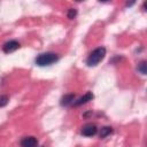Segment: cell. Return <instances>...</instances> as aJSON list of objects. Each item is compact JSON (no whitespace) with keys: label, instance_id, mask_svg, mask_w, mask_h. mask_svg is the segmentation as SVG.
<instances>
[{"label":"cell","instance_id":"8","mask_svg":"<svg viewBox=\"0 0 147 147\" xmlns=\"http://www.w3.org/2000/svg\"><path fill=\"white\" fill-rule=\"evenodd\" d=\"M111 132H113V129H111L110 126H105V127H102L101 131H100V138H106V137L109 136Z\"/></svg>","mask_w":147,"mask_h":147},{"label":"cell","instance_id":"1","mask_svg":"<svg viewBox=\"0 0 147 147\" xmlns=\"http://www.w3.org/2000/svg\"><path fill=\"white\" fill-rule=\"evenodd\" d=\"M106 56V48L105 47H98L94 51H92L86 60V64L88 67H95L98 65Z\"/></svg>","mask_w":147,"mask_h":147},{"label":"cell","instance_id":"9","mask_svg":"<svg viewBox=\"0 0 147 147\" xmlns=\"http://www.w3.org/2000/svg\"><path fill=\"white\" fill-rule=\"evenodd\" d=\"M146 61L145 60H142V61H140L139 62V64H138V71L141 74V75H146V72H147V70H146Z\"/></svg>","mask_w":147,"mask_h":147},{"label":"cell","instance_id":"5","mask_svg":"<svg viewBox=\"0 0 147 147\" xmlns=\"http://www.w3.org/2000/svg\"><path fill=\"white\" fill-rule=\"evenodd\" d=\"M20 48V42L17 40H9L7 42L3 44L2 46V51L5 53H11V52H15L16 49Z\"/></svg>","mask_w":147,"mask_h":147},{"label":"cell","instance_id":"7","mask_svg":"<svg viewBox=\"0 0 147 147\" xmlns=\"http://www.w3.org/2000/svg\"><path fill=\"white\" fill-rule=\"evenodd\" d=\"M74 100H75V94L74 93H69V94H65L64 96H62L61 99V106H70L74 103Z\"/></svg>","mask_w":147,"mask_h":147},{"label":"cell","instance_id":"2","mask_svg":"<svg viewBox=\"0 0 147 147\" xmlns=\"http://www.w3.org/2000/svg\"><path fill=\"white\" fill-rule=\"evenodd\" d=\"M57 61H59V55L55 54V53H52V52H46V53L39 54L34 60L36 64L39 65V67L51 65V64H53Z\"/></svg>","mask_w":147,"mask_h":147},{"label":"cell","instance_id":"4","mask_svg":"<svg viewBox=\"0 0 147 147\" xmlns=\"http://www.w3.org/2000/svg\"><path fill=\"white\" fill-rule=\"evenodd\" d=\"M21 147H38V139L33 136L24 137L21 140Z\"/></svg>","mask_w":147,"mask_h":147},{"label":"cell","instance_id":"11","mask_svg":"<svg viewBox=\"0 0 147 147\" xmlns=\"http://www.w3.org/2000/svg\"><path fill=\"white\" fill-rule=\"evenodd\" d=\"M68 18H70V20H72V18H75L76 17V15H77V10L75 9V8H70L69 10H68Z\"/></svg>","mask_w":147,"mask_h":147},{"label":"cell","instance_id":"6","mask_svg":"<svg viewBox=\"0 0 147 147\" xmlns=\"http://www.w3.org/2000/svg\"><path fill=\"white\" fill-rule=\"evenodd\" d=\"M93 98H94V96H93L92 92H87V93H85L83 96H80L79 99H77L72 105H74L75 107H78V106H82V105L87 103L88 101H92V99H93Z\"/></svg>","mask_w":147,"mask_h":147},{"label":"cell","instance_id":"10","mask_svg":"<svg viewBox=\"0 0 147 147\" xmlns=\"http://www.w3.org/2000/svg\"><path fill=\"white\" fill-rule=\"evenodd\" d=\"M9 102V96L6 94H1L0 95V108L7 106V103Z\"/></svg>","mask_w":147,"mask_h":147},{"label":"cell","instance_id":"3","mask_svg":"<svg viewBox=\"0 0 147 147\" xmlns=\"http://www.w3.org/2000/svg\"><path fill=\"white\" fill-rule=\"evenodd\" d=\"M98 132V127L93 123H87L82 127V134L85 137H92Z\"/></svg>","mask_w":147,"mask_h":147}]
</instances>
